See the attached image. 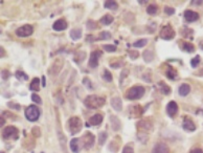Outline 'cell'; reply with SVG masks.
<instances>
[{
  "label": "cell",
  "mask_w": 203,
  "mask_h": 153,
  "mask_svg": "<svg viewBox=\"0 0 203 153\" xmlns=\"http://www.w3.org/2000/svg\"><path fill=\"white\" fill-rule=\"evenodd\" d=\"M105 97H97L94 94L86 97V99L84 100V104L86 107L90 108V109H97V108H101L105 105Z\"/></svg>",
  "instance_id": "1"
},
{
  "label": "cell",
  "mask_w": 203,
  "mask_h": 153,
  "mask_svg": "<svg viewBox=\"0 0 203 153\" xmlns=\"http://www.w3.org/2000/svg\"><path fill=\"white\" fill-rule=\"evenodd\" d=\"M144 94V87H142L140 85H135L133 87H131L130 89L127 91V94H126V97L128 100H138Z\"/></svg>",
  "instance_id": "2"
},
{
  "label": "cell",
  "mask_w": 203,
  "mask_h": 153,
  "mask_svg": "<svg viewBox=\"0 0 203 153\" xmlns=\"http://www.w3.org/2000/svg\"><path fill=\"white\" fill-rule=\"evenodd\" d=\"M39 117H40V110L39 108L35 106V105H30L26 108L25 110V118H27L30 122H36L38 121Z\"/></svg>",
  "instance_id": "3"
},
{
  "label": "cell",
  "mask_w": 203,
  "mask_h": 153,
  "mask_svg": "<svg viewBox=\"0 0 203 153\" xmlns=\"http://www.w3.org/2000/svg\"><path fill=\"white\" fill-rule=\"evenodd\" d=\"M68 127H69L70 132L72 134H75L80 132L82 129V121L79 117H72L68 121Z\"/></svg>",
  "instance_id": "4"
},
{
  "label": "cell",
  "mask_w": 203,
  "mask_h": 153,
  "mask_svg": "<svg viewBox=\"0 0 203 153\" xmlns=\"http://www.w3.org/2000/svg\"><path fill=\"white\" fill-rule=\"evenodd\" d=\"M175 37V31L171 25H164L160 31V38L163 40H172Z\"/></svg>",
  "instance_id": "5"
},
{
  "label": "cell",
  "mask_w": 203,
  "mask_h": 153,
  "mask_svg": "<svg viewBox=\"0 0 203 153\" xmlns=\"http://www.w3.org/2000/svg\"><path fill=\"white\" fill-rule=\"evenodd\" d=\"M18 129L14 127V126H9V127L4 128L3 131H2V136L3 139H17L18 136Z\"/></svg>",
  "instance_id": "6"
},
{
  "label": "cell",
  "mask_w": 203,
  "mask_h": 153,
  "mask_svg": "<svg viewBox=\"0 0 203 153\" xmlns=\"http://www.w3.org/2000/svg\"><path fill=\"white\" fill-rule=\"evenodd\" d=\"M33 26L30 25V24H26V25H23L21 27L18 28L16 31V35L18 37H21V38H24V37H28L33 34Z\"/></svg>",
  "instance_id": "7"
},
{
  "label": "cell",
  "mask_w": 203,
  "mask_h": 153,
  "mask_svg": "<svg viewBox=\"0 0 203 153\" xmlns=\"http://www.w3.org/2000/svg\"><path fill=\"white\" fill-rule=\"evenodd\" d=\"M63 64H64V62H63L62 59H57L56 61H54V63L51 64V68H49L48 72L49 75L51 76H57L58 73L61 72L62 67H63Z\"/></svg>",
  "instance_id": "8"
},
{
  "label": "cell",
  "mask_w": 203,
  "mask_h": 153,
  "mask_svg": "<svg viewBox=\"0 0 203 153\" xmlns=\"http://www.w3.org/2000/svg\"><path fill=\"white\" fill-rule=\"evenodd\" d=\"M81 141L83 142L84 148L89 149V148H91L94 144V135L91 132H86L83 136H82Z\"/></svg>",
  "instance_id": "9"
},
{
  "label": "cell",
  "mask_w": 203,
  "mask_h": 153,
  "mask_svg": "<svg viewBox=\"0 0 203 153\" xmlns=\"http://www.w3.org/2000/svg\"><path fill=\"white\" fill-rule=\"evenodd\" d=\"M101 56H102V52L101 51L92 52L91 56H90V59H89V66L92 67V68L97 67V65H99V58Z\"/></svg>",
  "instance_id": "10"
},
{
  "label": "cell",
  "mask_w": 203,
  "mask_h": 153,
  "mask_svg": "<svg viewBox=\"0 0 203 153\" xmlns=\"http://www.w3.org/2000/svg\"><path fill=\"white\" fill-rule=\"evenodd\" d=\"M137 128H138L139 131H142V132H147V131L152 130L153 128V124L150 122V121H139L137 123Z\"/></svg>",
  "instance_id": "11"
},
{
  "label": "cell",
  "mask_w": 203,
  "mask_h": 153,
  "mask_svg": "<svg viewBox=\"0 0 203 153\" xmlns=\"http://www.w3.org/2000/svg\"><path fill=\"white\" fill-rule=\"evenodd\" d=\"M184 18L188 22H195V21L199 19V14L197 12H194V10H186L184 12Z\"/></svg>",
  "instance_id": "12"
},
{
  "label": "cell",
  "mask_w": 203,
  "mask_h": 153,
  "mask_svg": "<svg viewBox=\"0 0 203 153\" xmlns=\"http://www.w3.org/2000/svg\"><path fill=\"white\" fill-rule=\"evenodd\" d=\"M67 27H68V24L64 19L57 20L56 22L54 23V25H52V28H54L55 31H64V30H66Z\"/></svg>",
  "instance_id": "13"
},
{
  "label": "cell",
  "mask_w": 203,
  "mask_h": 153,
  "mask_svg": "<svg viewBox=\"0 0 203 153\" xmlns=\"http://www.w3.org/2000/svg\"><path fill=\"white\" fill-rule=\"evenodd\" d=\"M167 112H168V114L170 115L171 118H173L174 115H175L176 113L178 112V105H177V103L174 102V101H171L170 103H168V106H167Z\"/></svg>",
  "instance_id": "14"
},
{
  "label": "cell",
  "mask_w": 203,
  "mask_h": 153,
  "mask_svg": "<svg viewBox=\"0 0 203 153\" xmlns=\"http://www.w3.org/2000/svg\"><path fill=\"white\" fill-rule=\"evenodd\" d=\"M153 153H170V149L165 144L163 143H158L154 146L153 148Z\"/></svg>",
  "instance_id": "15"
},
{
  "label": "cell",
  "mask_w": 203,
  "mask_h": 153,
  "mask_svg": "<svg viewBox=\"0 0 203 153\" xmlns=\"http://www.w3.org/2000/svg\"><path fill=\"white\" fill-rule=\"evenodd\" d=\"M182 127H183L184 130H186V131H195L196 130V125H195L194 122L189 118H184Z\"/></svg>",
  "instance_id": "16"
},
{
  "label": "cell",
  "mask_w": 203,
  "mask_h": 153,
  "mask_svg": "<svg viewBox=\"0 0 203 153\" xmlns=\"http://www.w3.org/2000/svg\"><path fill=\"white\" fill-rule=\"evenodd\" d=\"M111 106L114 108L116 111H122L123 109V101L120 97H112L111 99Z\"/></svg>",
  "instance_id": "17"
},
{
  "label": "cell",
  "mask_w": 203,
  "mask_h": 153,
  "mask_svg": "<svg viewBox=\"0 0 203 153\" xmlns=\"http://www.w3.org/2000/svg\"><path fill=\"white\" fill-rule=\"evenodd\" d=\"M110 124H111V127L114 131H118L122 127L120 121L118 120L116 115H110Z\"/></svg>",
  "instance_id": "18"
},
{
  "label": "cell",
  "mask_w": 203,
  "mask_h": 153,
  "mask_svg": "<svg viewBox=\"0 0 203 153\" xmlns=\"http://www.w3.org/2000/svg\"><path fill=\"white\" fill-rule=\"evenodd\" d=\"M144 112L142 108L139 106V105H134V106H131L130 107V114L132 118H138L140 117Z\"/></svg>",
  "instance_id": "19"
},
{
  "label": "cell",
  "mask_w": 203,
  "mask_h": 153,
  "mask_svg": "<svg viewBox=\"0 0 203 153\" xmlns=\"http://www.w3.org/2000/svg\"><path fill=\"white\" fill-rule=\"evenodd\" d=\"M180 43H181V49H182V51L189 52V54L195 52V46L192 43L186 42V41H181Z\"/></svg>",
  "instance_id": "20"
},
{
  "label": "cell",
  "mask_w": 203,
  "mask_h": 153,
  "mask_svg": "<svg viewBox=\"0 0 203 153\" xmlns=\"http://www.w3.org/2000/svg\"><path fill=\"white\" fill-rule=\"evenodd\" d=\"M103 122V115L102 114H94L89 118V124L92 126H97Z\"/></svg>",
  "instance_id": "21"
},
{
  "label": "cell",
  "mask_w": 203,
  "mask_h": 153,
  "mask_svg": "<svg viewBox=\"0 0 203 153\" xmlns=\"http://www.w3.org/2000/svg\"><path fill=\"white\" fill-rule=\"evenodd\" d=\"M179 94H180L181 97H185L188 96L189 93V91H191V86L189 85V84H181L180 87H179Z\"/></svg>",
  "instance_id": "22"
},
{
  "label": "cell",
  "mask_w": 203,
  "mask_h": 153,
  "mask_svg": "<svg viewBox=\"0 0 203 153\" xmlns=\"http://www.w3.org/2000/svg\"><path fill=\"white\" fill-rule=\"evenodd\" d=\"M79 144H80V139H72L70 141L69 146H70L71 151L73 153H78L80 151V146H79Z\"/></svg>",
  "instance_id": "23"
},
{
  "label": "cell",
  "mask_w": 203,
  "mask_h": 153,
  "mask_svg": "<svg viewBox=\"0 0 203 153\" xmlns=\"http://www.w3.org/2000/svg\"><path fill=\"white\" fill-rule=\"evenodd\" d=\"M158 86H159L160 91H161L163 94H165V96H167V94L171 93V87L168 86V84H165L163 81L159 82V83H158Z\"/></svg>",
  "instance_id": "24"
},
{
  "label": "cell",
  "mask_w": 203,
  "mask_h": 153,
  "mask_svg": "<svg viewBox=\"0 0 203 153\" xmlns=\"http://www.w3.org/2000/svg\"><path fill=\"white\" fill-rule=\"evenodd\" d=\"M70 37L73 40H79L82 37V30L81 28H73L70 31Z\"/></svg>",
  "instance_id": "25"
},
{
  "label": "cell",
  "mask_w": 203,
  "mask_h": 153,
  "mask_svg": "<svg viewBox=\"0 0 203 153\" xmlns=\"http://www.w3.org/2000/svg\"><path fill=\"white\" fill-rule=\"evenodd\" d=\"M30 88V90H34V91L40 90V80H39V78H35L31 81Z\"/></svg>",
  "instance_id": "26"
},
{
  "label": "cell",
  "mask_w": 203,
  "mask_h": 153,
  "mask_svg": "<svg viewBox=\"0 0 203 153\" xmlns=\"http://www.w3.org/2000/svg\"><path fill=\"white\" fill-rule=\"evenodd\" d=\"M153 59H154V54H153V52L151 49H147V51H144V60L146 61L147 63H150L151 61H153Z\"/></svg>",
  "instance_id": "27"
},
{
  "label": "cell",
  "mask_w": 203,
  "mask_h": 153,
  "mask_svg": "<svg viewBox=\"0 0 203 153\" xmlns=\"http://www.w3.org/2000/svg\"><path fill=\"white\" fill-rule=\"evenodd\" d=\"M113 22V17L111 15H105L101 18V23L104 25H109Z\"/></svg>",
  "instance_id": "28"
},
{
  "label": "cell",
  "mask_w": 203,
  "mask_h": 153,
  "mask_svg": "<svg viewBox=\"0 0 203 153\" xmlns=\"http://www.w3.org/2000/svg\"><path fill=\"white\" fill-rule=\"evenodd\" d=\"M105 7L111 10H116L118 9V4L116 1H106L105 2Z\"/></svg>",
  "instance_id": "29"
},
{
  "label": "cell",
  "mask_w": 203,
  "mask_h": 153,
  "mask_svg": "<svg viewBox=\"0 0 203 153\" xmlns=\"http://www.w3.org/2000/svg\"><path fill=\"white\" fill-rule=\"evenodd\" d=\"M165 75H167L168 78L171 79V80H175V79L177 78V72H176V70L172 67L168 68V72H165Z\"/></svg>",
  "instance_id": "30"
},
{
  "label": "cell",
  "mask_w": 203,
  "mask_h": 153,
  "mask_svg": "<svg viewBox=\"0 0 203 153\" xmlns=\"http://www.w3.org/2000/svg\"><path fill=\"white\" fill-rule=\"evenodd\" d=\"M181 34H182V36L185 37V38L192 39V38H193L194 31H193V30H191V28H189V27H183V30H182V31H181Z\"/></svg>",
  "instance_id": "31"
},
{
  "label": "cell",
  "mask_w": 203,
  "mask_h": 153,
  "mask_svg": "<svg viewBox=\"0 0 203 153\" xmlns=\"http://www.w3.org/2000/svg\"><path fill=\"white\" fill-rule=\"evenodd\" d=\"M16 78H17L18 80H21V81L28 80V76L23 72L22 70H18V72H16Z\"/></svg>",
  "instance_id": "32"
},
{
  "label": "cell",
  "mask_w": 203,
  "mask_h": 153,
  "mask_svg": "<svg viewBox=\"0 0 203 153\" xmlns=\"http://www.w3.org/2000/svg\"><path fill=\"white\" fill-rule=\"evenodd\" d=\"M85 56H86V54L84 52H78V54L75 55V61L76 63H82L84 61V59H85Z\"/></svg>",
  "instance_id": "33"
},
{
  "label": "cell",
  "mask_w": 203,
  "mask_h": 153,
  "mask_svg": "<svg viewBox=\"0 0 203 153\" xmlns=\"http://www.w3.org/2000/svg\"><path fill=\"white\" fill-rule=\"evenodd\" d=\"M102 76H103V79H104L105 81H107V82H111V81H112V79H113V78H112L111 72H110L108 69H104V72H103Z\"/></svg>",
  "instance_id": "34"
},
{
  "label": "cell",
  "mask_w": 203,
  "mask_h": 153,
  "mask_svg": "<svg viewBox=\"0 0 203 153\" xmlns=\"http://www.w3.org/2000/svg\"><path fill=\"white\" fill-rule=\"evenodd\" d=\"M110 38H111V34L109 31H102V33H99V37H97L99 40H108Z\"/></svg>",
  "instance_id": "35"
},
{
  "label": "cell",
  "mask_w": 203,
  "mask_h": 153,
  "mask_svg": "<svg viewBox=\"0 0 203 153\" xmlns=\"http://www.w3.org/2000/svg\"><path fill=\"white\" fill-rule=\"evenodd\" d=\"M107 136H108V134H107L106 131L99 133V145L105 144V142H106V139H107Z\"/></svg>",
  "instance_id": "36"
},
{
  "label": "cell",
  "mask_w": 203,
  "mask_h": 153,
  "mask_svg": "<svg viewBox=\"0 0 203 153\" xmlns=\"http://www.w3.org/2000/svg\"><path fill=\"white\" fill-rule=\"evenodd\" d=\"M147 13L149 15H155L157 13V6L154 4H151L147 7Z\"/></svg>",
  "instance_id": "37"
},
{
  "label": "cell",
  "mask_w": 203,
  "mask_h": 153,
  "mask_svg": "<svg viewBox=\"0 0 203 153\" xmlns=\"http://www.w3.org/2000/svg\"><path fill=\"white\" fill-rule=\"evenodd\" d=\"M128 75H129V69H123L122 70L120 78V84H123L124 80H125L126 78H128Z\"/></svg>",
  "instance_id": "38"
},
{
  "label": "cell",
  "mask_w": 203,
  "mask_h": 153,
  "mask_svg": "<svg viewBox=\"0 0 203 153\" xmlns=\"http://www.w3.org/2000/svg\"><path fill=\"white\" fill-rule=\"evenodd\" d=\"M199 63H200V56H196L195 58L192 59L191 65H192V67H193V68H196L199 65Z\"/></svg>",
  "instance_id": "39"
},
{
  "label": "cell",
  "mask_w": 203,
  "mask_h": 153,
  "mask_svg": "<svg viewBox=\"0 0 203 153\" xmlns=\"http://www.w3.org/2000/svg\"><path fill=\"white\" fill-rule=\"evenodd\" d=\"M31 134H33L35 138H40L41 136V130L39 127H33L31 129Z\"/></svg>",
  "instance_id": "40"
},
{
  "label": "cell",
  "mask_w": 203,
  "mask_h": 153,
  "mask_svg": "<svg viewBox=\"0 0 203 153\" xmlns=\"http://www.w3.org/2000/svg\"><path fill=\"white\" fill-rule=\"evenodd\" d=\"M147 40L146 39H141V40H138V41H136L135 43L133 44V46L134 47H144V45L147 44Z\"/></svg>",
  "instance_id": "41"
},
{
  "label": "cell",
  "mask_w": 203,
  "mask_h": 153,
  "mask_svg": "<svg viewBox=\"0 0 203 153\" xmlns=\"http://www.w3.org/2000/svg\"><path fill=\"white\" fill-rule=\"evenodd\" d=\"M83 84H84V85H86V86H87V88L90 89V90H92V89H93V87H92L91 81L89 80L88 78H85V79H84V80H83Z\"/></svg>",
  "instance_id": "42"
},
{
  "label": "cell",
  "mask_w": 203,
  "mask_h": 153,
  "mask_svg": "<svg viewBox=\"0 0 203 153\" xmlns=\"http://www.w3.org/2000/svg\"><path fill=\"white\" fill-rule=\"evenodd\" d=\"M103 48H104L105 51L108 52H115V51H116V46H115V45H104V46H103Z\"/></svg>",
  "instance_id": "43"
},
{
  "label": "cell",
  "mask_w": 203,
  "mask_h": 153,
  "mask_svg": "<svg viewBox=\"0 0 203 153\" xmlns=\"http://www.w3.org/2000/svg\"><path fill=\"white\" fill-rule=\"evenodd\" d=\"M129 56H130V58L132 60H135L138 58L139 54H138V52H135V51H129Z\"/></svg>",
  "instance_id": "44"
},
{
  "label": "cell",
  "mask_w": 203,
  "mask_h": 153,
  "mask_svg": "<svg viewBox=\"0 0 203 153\" xmlns=\"http://www.w3.org/2000/svg\"><path fill=\"white\" fill-rule=\"evenodd\" d=\"M31 100L35 103H37V104H42V100L38 94H33V96H31Z\"/></svg>",
  "instance_id": "45"
},
{
  "label": "cell",
  "mask_w": 203,
  "mask_h": 153,
  "mask_svg": "<svg viewBox=\"0 0 203 153\" xmlns=\"http://www.w3.org/2000/svg\"><path fill=\"white\" fill-rule=\"evenodd\" d=\"M164 12H165V14H168V15H174L175 14V9L170 7V6H165L164 7Z\"/></svg>",
  "instance_id": "46"
},
{
  "label": "cell",
  "mask_w": 203,
  "mask_h": 153,
  "mask_svg": "<svg viewBox=\"0 0 203 153\" xmlns=\"http://www.w3.org/2000/svg\"><path fill=\"white\" fill-rule=\"evenodd\" d=\"M123 153H134V150L131 146H126L123 150Z\"/></svg>",
  "instance_id": "47"
},
{
  "label": "cell",
  "mask_w": 203,
  "mask_h": 153,
  "mask_svg": "<svg viewBox=\"0 0 203 153\" xmlns=\"http://www.w3.org/2000/svg\"><path fill=\"white\" fill-rule=\"evenodd\" d=\"M7 106L12 109H16V110H19L20 109V105H16L14 103H7Z\"/></svg>",
  "instance_id": "48"
},
{
  "label": "cell",
  "mask_w": 203,
  "mask_h": 153,
  "mask_svg": "<svg viewBox=\"0 0 203 153\" xmlns=\"http://www.w3.org/2000/svg\"><path fill=\"white\" fill-rule=\"evenodd\" d=\"M1 76H2V79H3V80H6V79L10 76V72H7V70H2V72H1Z\"/></svg>",
  "instance_id": "49"
},
{
  "label": "cell",
  "mask_w": 203,
  "mask_h": 153,
  "mask_svg": "<svg viewBox=\"0 0 203 153\" xmlns=\"http://www.w3.org/2000/svg\"><path fill=\"white\" fill-rule=\"evenodd\" d=\"M191 153H203V151L200 148H196V149H193L191 151Z\"/></svg>",
  "instance_id": "50"
},
{
  "label": "cell",
  "mask_w": 203,
  "mask_h": 153,
  "mask_svg": "<svg viewBox=\"0 0 203 153\" xmlns=\"http://www.w3.org/2000/svg\"><path fill=\"white\" fill-rule=\"evenodd\" d=\"M42 85L43 86H45L46 85V79H45V76H42Z\"/></svg>",
  "instance_id": "51"
},
{
  "label": "cell",
  "mask_w": 203,
  "mask_h": 153,
  "mask_svg": "<svg viewBox=\"0 0 203 153\" xmlns=\"http://www.w3.org/2000/svg\"><path fill=\"white\" fill-rule=\"evenodd\" d=\"M202 0H198V1H192V3L193 4H202Z\"/></svg>",
  "instance_id": "52"
},
{
  "label": "cell",
  "mask_w": 203,
  "mask_h": 153,
  "mask_svg": "<svg viewBox=\"0 0 203 153\" xmlns=\"http://www.w3.org/2000/svg\"><path fill=\"white\" fill-rule=\"evenodd\" d=\"M0 120H1V121H0V125H1V127H2V126L4 125V123H5L4 118H2V117H1V118H0Z\"/></svg>",
  "instance_id": "53"
},
{
  "label": "cell",
  "mask_w": 203,
  "mask_h": 153,
  "mask_svg": "<svg viewBox=\"0 0 203 153\" xmlns=\"http://www.w3.org/2000/svg\"><path fill=\"white\" fill-rule=\"evenodd\" d=\"M199 46H200V48H201L202 51H203V40H202V41H200V43H199Z\"/></svg>",
  "instance_id": "54"
},
{
  "label": "cell",
  "mask_w": 203,
  "mask_h": 153,
  "mask_svg": "<svg viewBox=\"0 0 203 153\" xmlns=\"http://www.w3.org/2000/svg\"><path fill=\"white\" fill-rule=\"evenodd\" d=\"M0 49H1V58H2V57L4 56V49L2 48V47H1V48H0Z\"/></svg>",
  "instance_id": "55"
},
{
  "label": "cell",
  "mask_w": 203,
  "mask_h": 153,
  "mask_svg": "<svg viewBox=\"0 0 203 153\" xmlns=\"http://www.w3.org/2000/svg\"><path fill=\"white\" fill-rule=\"evenodd\" d=\"M197 75H203V69H202V70H201V72H198V73H197Z\"/></svg>",
  "instance_id": "56"
},
{
  "label": "cell",
  "mask_w": 203,
  "mask_h": 153,
  "mask_svg": "<svg viewBox=\"0 0 203 153\" xmlns=\"http://www.w3.org/2000/svg\"><path fill=\"white\" fill-rule=\"evenodd\" d=\"M1 153H4V152H1Z\"/></svg>",
  "instance_id": "57"
}]
</instances>
